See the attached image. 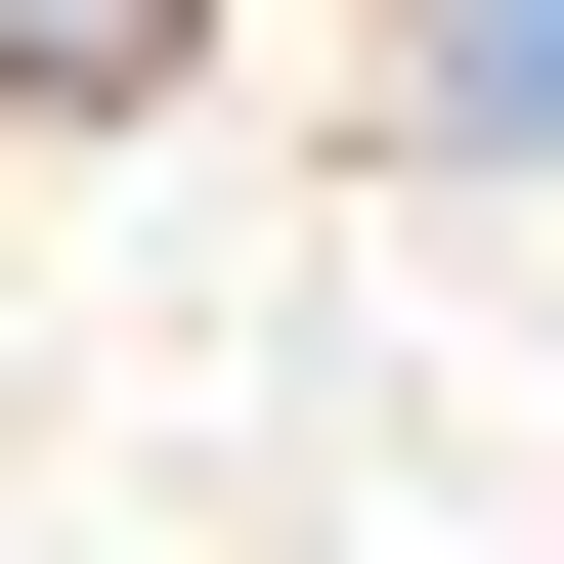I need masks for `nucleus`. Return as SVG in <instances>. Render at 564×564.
I'll return each mask as SVG.
<instances>
[{"mask_svg": "<svg viewBox=\"0 0 564 564\" xmlns=\"http://www.w3.org/2000/svg\"><path fill=\"white\" fill-rule=\"evenodd\" d=\"M0 87H174V0H0Z\"/></svg>", "mask_w": 564, "mask_h": 564, "instance_id": "2", "label": "nucleus"}, {"mask_svg": "<svg viewBox=\"0 0 564 564\" xmlns=\"http://www.w3.org/2000/svg\"><path fill=\"white\" fill-rule=\"evenodd\" d=\"M434 174H564V0H434Z\"/></svg>", "mask_w": 564, "mask_h": 564, "instance_id": "1", "label": "nucleus"}]
</instances>
